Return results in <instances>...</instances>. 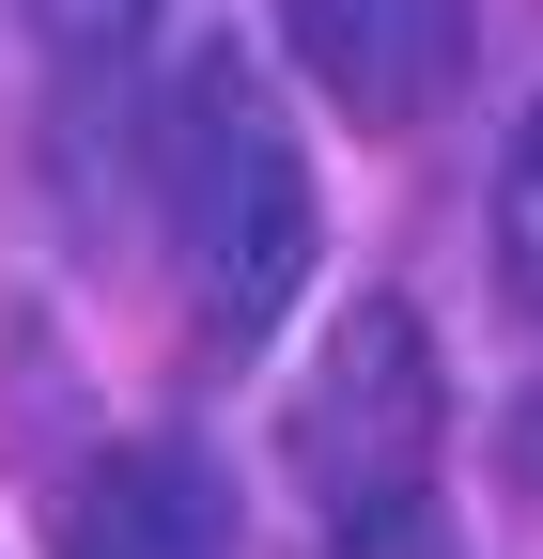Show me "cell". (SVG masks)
<instances>
[{"instance_id": "obj_4", "label": "cell", "mask_w": 543, "mask_h": 559, "mask_svg": "<svg viewBox=\"0 0 543 559\" xmlns=\"http://www.w3.org/2000/svg\"><path fill=\"white\" fill-rule=\"evenodd\" d=\"M62 559H233V481L186 436H124L62 481Z\"/></svg>"}, {"instance_id": "obj_3", "label": "cell", "mask_w": 543, "mask_h": 559, "mask_svg": "<svg viewBox=\"0 0 543 559\" xmlns=\"http://www.w3.org/2000/svg\"><path fill=\"white\" fill-rule=\"evenodd\" d=\"M280 47L326 79V109H358V124H435V109L466 94L482 16H466V0H280Z\"/></svg>"}, {"instance_id": "obj_5", "label": "cell", "mask_w": 543, "mask_h": 559, "mask_svg": "<svg viewBox=\"0 0 543 559\" xmlns=\"http://www.w3.org/2000/svg\"><path fill=\"white\" fill-rule=\"evenodd\" d=\"M497 280L543 311V109L512 124V171H497Z\"/></svg>"}, {"instance_id": "obj_7", "label": "cell", "mask_w": 543, "mask_h": 559, "mask_svg": "<svg viewBox=\"0 0 543 559\" xmlns=\"http://www.w3.org/2000/svg\"><path fill=\"white\" fill-rule=\"evenodd\" d=\"M512 466H528V481H543V404H528V419H512Z\"/></svg>"}, {"instance_id": "obj_2", "label": "cell", "mask_w": 543, "mask_h": 559, "mask_svg": "<svg viewBox=\"0 0 543 559\" xmlns=\"http://www.w3.org/2000/svg\"><path fill=\"white\" fill-rule=\"evenodd\" d=\"M435 436H450V389H435V326L403 311V296H358L342 326H326V358L295 373V498L373 544L420 513V481H435Z\"/></svg>"}, {"instance_id": "obj_6", "label": "cell", "mask_w": 543, "mask_h": 559, "mask_svg": "<svg viewBox=\"0 0 543 559\" xmlns=\"http://www.w3.org/2000/svg\"><path fill=\"white\" fill-rule=\"evenodd\" d=\"M16 16H32L62 62H124V47L156 32V0H16Z\"/></svg>"}, {"instance_id": "obj_1", "label": "cell", "mask_w": 543, "mask_h": 559, "mask_svg": "<svg viewBox=\"0 0 543 559\" xmlns=\"http://www.w3.org/2000/svg\"><path fill=\"white\" fill-rule=\"evenodd\" d=\"M156 218H171L202 342H264L295 311L326 218H311V156H295V124L264 109L249 47H202L171 79V109H156Z\"/></svg>"}]
</instances>
